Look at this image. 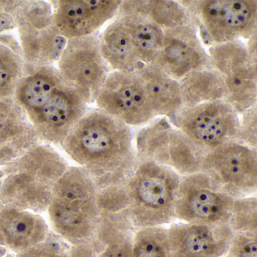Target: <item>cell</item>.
<instances>
[{
  "label": "cell",
  "mask_w": 257,
  "mask_h": 257,
  "mask_svg": "<svg viewBox=\"0 0 257 257\" xmlns=\"http://www.w3.org/2000/svg\"><path fill=\"white\" fill-rule=\"evenodd\" d=\"M50 233L42 216L11 206L0 209V246L15 254L44 241Z\"/></svg>",
  "instance_id": "ffe728a7"
},
{
  "label": "cell",
  "mask_w": 257,
  "mask_h": 257,
  "mask_svg": "<svg viewBox=\"0 0 257 257\" xmlns=\"http://www.w3.org/2000/svg\"><path fill=\"white\" fill-rule=\"evenodd\" d=\"M95 101L98 109L129 127L144 125L156 117L137 72L109 73Z\"/></svg>",
  "instance_id": "5bb4252c"
},
{
  "label": "cell",
  "mask_w": 257,
  "mask_h": 257,
  "mask_svg": "<svg viewBox=\"0 0 257 257\" xmlns=\"http://www.w3.org/2000/svg\"><path fill=\"white\" fill-rule=\"evenodd\" d=\"M167 230L172 257H222L234 236L228 225L180 222Z\"/></svg>",
  "instance_id": "ac0fdd59"
},
{
  "label": "cell",
  "mask_w": 257,
  "mask_h": 257,
  "mask_svg": "<svg viewBox=\"0 0 257 257\" xmlns=\"http://www.w3.org/2000/svg\"><path fill=\"white\" fill-rule=\"evenodd\" d=\"M131 257H172L167 228L157 226L136 230Z\"/></svg>",
  "instance_id": "4316f807"
},
{
  "label": "cell",
  "mask_w": 257,
  "mask_h": 257,
  "mask_svg": "<svg viewBox=\"0 0 257 257\" xmlns=\"http://www.w3.org/2000/svg\"><path fill=\"white\" fill-rule=\"evenodd\" d=\"M40 138L14 97L0 100V166L40 144Z\"/></svg>",
  "instance_id": "d6986e66"
},
{
  "label": "cell",
  "mask_w": 257,
  "mask_h": 257,
  "mask_svg": "<svg viewBox=\"0 0 257 257\" xmlns=\"http://www.w3.org/2000/svg\"><path fill=\"white\" fill-rule=\"evenodd\" d=\"M61 82L59 73L53 65L25 64L23 77L13 97L30 118L45 104Z\"/></svg>",
  "instance_id": "44dd1931"
},
{
  "label": "cell",
  "mask_w": 257,
  "mask_h": 257,
  "mask_svg": "<svg viewBox=\"0 0 257 257\" xmlns=\"http://www.w3.org/2000/svg\"><path fill=\"white\" fill-rule=\"evenodd\" d=\"M99 50L106 65L112 70L135 73L145 64L140 60L135 43L121 22L115 19L98 40Z\"/></svg>",
  "instance_id": "603a6c76"
},
{
  "label": "cell",
  "mask_w": 257,
  "mask_h": 257,
  "mask_svg": "<svg viewBox=\"0 0 257 257\" xmlns=\"http://www.w3.org/2000/svg\"><path fill=\"white\" fill-rule=\"evenodd\" d=\"M99 189L80 167H68L54 188L48 216L52 231L72 244L92 240L100 220Z\"/></svg>",
  "instance_id": "3957f363"
},
{
  "label": "cell",
  "mask_w": 257,
  "mask_h": 257,
  "mask_svg": "<svg viewBox=\"0 0 257 257\" xmlns=\"http://www.w3.org/2000/svg\"><path fill=\"white\" fill-rule=\"evenodd\" d=\"M235 198L203 172L181 177L176 219L186 223L228 225Z\"/></svg>",
  "instance_id": "ba28073f"
},
{
  "label": "cell",
  "mask_w": 257,
  "mask_h": 257,
  "mask_svg": "<svg viewBox=\"0 0 257 257\" xmlns=\"http://www.w3.org/2000/svg\"><path fill=\"white\" fill-rule=\"evenodd\" d=\"M16 254L4 246H0V257H15Z\"/></svg>",
  "instance_id": "e575fe53"
},
{
  "label": "cell",
  "mask_w": 257,
  "mask_h": 257,
  "mask_svg": "<svg viewBox=\"0 0 257 257\" xmlns=\"http://www.w3.org/2000/svg\"><path fill=\"white\" fill-rule=\"evenodd\" d=\"M86 112L87 103L62 80L45 104L28 118L40 140L61 144Z\"/></svg>",
  "instance_id": "2e32d148"
},
{
  "label": "cell",
  "mask_w": 257,
  "mask_h": 257,
  "mask_svg": "<svg viewBox=\"0 0 257 257\" xmlns=\"http://www.w3.org/2000/svg\"><path fill=\"white\" fill-rule=\"evenodd\" d=\"M256 34L257 32L254 33L249 39H248L247 45H246V50L248 54L250 57L251 60L254 63L256 64L257 61V43H256Z\"/></svg>",
  "instance_id": "836d02e7"
},
{
  "label": "cell",
  "mask_w": 257,
  "mask_h": 257,
  "mask_svg": "<svg viewBox=\"0 0 257 257\" xmlns=\"http://www.w3.org/2000/svg\"><path fill=\"white\" fill-rule=\"evenodd\" d=\"M68 167L65 159L49 146L33 147L3 167V204L36 213L46 211L55 184Z\"/></svg>",
  "instance_id": "7a4b0ae2"
},
{
  "label": "cell",
  "mask_w": 257,
  "mask_h": 257,
  "mask_svg": "<svg viewBox=\"0 0 257 257\" xmlns=\"http://www.w3.org/2000/svg\"><path fill=\"white\" fill-rule=\"evenodd\" d=\"M116 16L130 34L141 62L145 65L151 64L162 48L164 30L121 4Z\"/></svg>",
  "instance_id": "cb8c5ba5"
},
{
  "label": "cell",
  "mask_w": 257,
  "mask_h": 257,
  "mask_svg": "<svg viewBox=\"0 0 257 257\" xmlns=\"http://www.w3.org/2000/svg\"><path fill=\"white\" fill-rule=\"evenodd\" d=\"M22 1H0V33L16 28V18Z\"/></svg>",
  "instance_id": "d6a6232c"
},
{
  "label": "cell",
  "mask_w": 257,
  "mask_h": 257,
  "mask_svg": "<svg viewBox=\"0 0 257 257\" xmlns=\"http://www.w3.org/2000/svg\"><path fill=\"white\" fill-rule=\"evenodd\" d=\"M53 19L66 39L93 36L106 22L117 16L121 0H61L53 1Z\"/></svg>",
  "instance_id": "e0dca14e"
},
{
  "label": "cell",
  "mask_w": 257,
  "mask_h": 257,
  "mask_svg": "<svg viewBox=\"0 0 257 257\" xmlns=\"http://www.w3.org/2000/svg\"><path fill=\"white\" fill-rule=\"evenodd\" d=\"M137 73L144 83L147 98L156 116L171 118L183 107L179 81L153 64L144 65Z\"/></svg>",
  "instance_id": "7402d4cb"
},
{
  "label": "cell",
  "mask_w": 257,
  "mask_h": 257,
  "mask_svg": "<svg viewBox=\"0 0 257 257\" xmlns=\"http://www.w3.org/2000/svg\"><path fill=\"white\" fill-rule=\"evenodd\" d=\"M210 67L222 77L226 101L237 115L256 105V64L251 60L246 45L240 41L211 46Z\"/></svg>",
  "instance_id": "9c48e42d"
},
{
  "label": "cell",
  "mask_w": 257,
  "mask_h": 257,
  "mask_svg": "<svg viewBox=\"0 0 257 257\" xmlns=\"http://www.w3.org/2000/svg\"><path fill=\"white\" fill-rule=\"evenodd\" d=\"M186 9L201 40L213 46L240 39L248 40L257 32L255 0L180 1Z\"/></svg>",
  "instance_id": "5b68a950"
},
{
  "label": "cell",
  "mask_w": 257,
  "mask_h": 257,
  "mask_svg": "<svg viewBox=\"0 0 257 257\" xmlns=\"http://www.w3.org/2000/svg\"><path fill=\"white\" fill-rule=\"evenodd\" d=\"M228 225L234 233L257 232V199L255 196L235 198Z\"/></svg>",
  "instance_id": "f1b7e54d"
},
{
  "label": "cell",
  "mask_w": 257,
  "mask_h": 257,
  "mask_svg": "<svg viewBox=\"0 0 257 257\" xmlns=\"http://www.w3.org/2000/svg\"><path fill=\"white\" fill-rule=\"evenodd\" d=\"M16 22L25 64L52 65L59 60L67 40L57 29L49 4L22 1Z\"/></svg>",
  "instance_id": "52a82bcc"
},
{
  "label": "cell",
  "mask_w": 257,
  "mask_h": 257,
  "mask_svg": "<svg viewBox=\"0 0 257 257\" xmlns=\"http://www.w3.org/2000/svg\"><path fill=\"white\" fill-rule=\"evenodd\" d=\"M61 145L99 189L124 184L138 165L131 127L98 108L87 111Z\"/></svg>",
  "instance_id": "6da1fadb"
},
{
  "label": "cell",
  "mask_w": 257,
  "mask_h": 257,
  "mask_svg": "<svg viewBox=\"0 0 257 257\" xmlns=\"http://www.w3.org/2000/svg\"><path fill=\"white\" fill-rule=\"evenodd\" d=\"M4 204H3L2 200H1V197H0V209L2 208Z\"/></svg>",
  "instance_id": "8d00e7d4"
},
{
  "label": "cell",
  "mask_w": 257,
  "mask_h": 257,
  "mask_svg": "<svg viewBox=\"0 0 257 257\" xmlns=\"http://www.w3.org/2000/svg\"><path fill=\"white\" fill-rule=\"evenodd\" d=\"M179 82L183 107L225 100L226 97L222 77L212 68L193 72Z\"/></svg>",
  "instance_id": "d4e9b609"
},
{
  "label": "cell",
  "mask_w": 257,
  "mask_h": 257,
  "mask_svg": "<svg viewBox=\"0 0 257 257\" xmlns=\"http://www.w3.org/2000/svg\"><path fill=\"white\" fill-rule=\"evenodd\" d=\"M168 119L206 153L237 141L238 115L225 100L182 108Z\"/></svg>",
  "instance_id": "8fae6325"
},
{
  "label": "cell",
  "mask_w": 257,
  "mask_h": 257,
  "mask_svg": "<svg viewBox=\"0 0 257 257\" xmlns=\"http://www.w3.org/2000/svg\"><path fill=\"white\" fill-rule=\"evenodd\" d=\"M222 257H257V232L234 233L229 248Z\"/></svg>",
  "instance_id": "4dcf8cb0"
},
{
  "label": "cell",
  "mask_w": 257,
  "mask_h": 257,
  "mask_svg": "<svg viewBox=\"0 0 257 257\" xmlns=\"http://www.w3.org/2000/svg\"><path fill=\"white\" fill-rule=\"evenodd\" d=\"M201 172L234 198H245L257 189L256 149L231 141L207 152Z\"/></svg>",
  "instance_id": "30bf717a"
},
{
  "label": "cell",
  "mask_w": 257,
  "mask_h": 257,
  "mask_svg": "<svg viewBox=\"0 0 257 257\" xmlns=\"http://www.w3.org/2000/svg\"><path fill=\"white\" fill-rule=\"evenodd\" d=\"M135 143L138 159L166 167L180 177L201 172L207 153L166 117L141 129Z\"/></svg>",
  "instance_id": "8992f818"
},
{
  "label": "cell",
  "mask_w": 257,
  "mask_h": 257,
  "mask_svg": "<svg viewBox=\"0 0 257 257\" xmlns=\"http://www.w3.org/2000/svg\"><path fill=\"white\" fill-rule=\"evenodd\" d=\"M151 64L179 82L193 72L211 68L193 25L164 31L162 48Z\"/></svg>",
  "instance_id": "9a60e30c"
},
{
  "label": "cell",
  "mask_w": 257,
  "mask_h": 257,
  "mask_svg": "<svg viewBox=\"0 0 257 257\" xmlns=\"http://www.w3.org/2000/svg\"><path fill=\"white\" fill-rule=\"evenodd\" d=\"M71 243L50 231L44 241L15 255V257H71Z\"/></svg>",
  "instance_id": "f546056e"
},
{
  "label": "cell",
  "mask_w": 257,
  "mask_h": 257,
  "mask_svg": "<svg viewBox=\"0 0 257 257\" xmlns=\"http://www.w3.org/2000/svg\"><path fill=\"white\" fill-rule=\"evenodd\" d=\"M22 55L0 43V100L13 97L24 75Z\"/></svg>",
  "instance_id": "83f0119b"
},
{
  "label": "cell",
  "mask_w": 257,
  "mask_h": 257,
  "mask_svg": "<svg viewBox=\"0 0 257 257\" xmlns=\"http://www.w3.org/2000/svg\"><path fill=\"white\" fill-rule=\"evenodd\" d=\"M241 115L239 119L237 141L250 148L256 149V105L245 111Z\"/></svg>",
  "instance_id": "1f68e13d"
},
{
  "label": "cell",
  "mask_w": 257,
  "mask_h": 257,
  "mask_svg": "<svg viewBox=\"0 0 257 257\" xmlns=\"http://www.w3.org/2000/svg\"><path fill=\"white\" fill-rule=\"evenodd\" d=\"M124 186L100 189L97 204L100 220L91 243L98 257H131L135 229L127 212Z\"/></svg>",
  "instance_id": "4fadbf2b"
},
{
  "label": "cell",
  "mask_w": 257,
  "mask_h": 257,
  "mask_svg": "<svg viewBox=\"0 0 257 257\" xmlns=\"http://www.w3.org/2000/svg\"><path fill=\"white\" fill-rule=\"evenodd\" d=\"M3 177H4V173H3L2 171H0V183H1Z\"/></svg>",
  "instance_id": "d590c367"
},
{
  "label": "cell",
  "mask_w": 257,
  "mask_h": 257,
  "mask_svg": "<svg viewBox=\"0 0 257 257\" xmlns=\"http://www.w3.org/2000/svg\"><path fill=\"white\" fill-rule=\"evenodd\" d=\"M63 82L85 103L95 101L108 74L96 36L68 40L58 61Z\"/></svg>",
  "instance_id": "7c38bea8"
},
{
  "label": "cell",
  "mask_w": 257,
  "mask_h": 257,
  "mask_svg": "<svg viewBox=\"0 0 257 257\" xmlns=\"http://www.w3.org/2000/svg\"><path fill=\"white\" fill-rule=\"evenodd\" d=\"M121 4L148 18L164 31L193 25L187 10L180 3L163 0H128L121 1Z\"/></svg>",
  "instance_id": "484cf974"
},
{
  "label": "cell",
  "mask_w": 257,
  "mask_h": 257,
  "mask_svg": "<svg viewBox=\"0 0 257 257\" xmlns=\"http://www.w3.org/2000/svg\"><path fill=\"white\" fill-rule=\"evenodd\" d=\"M180 179L166 167L138 159L135 171L124 183L127 212L135 229L162 226L175 220Z\"/></svg>",
  "instance_id": "277c9868"
}]
</instances>
